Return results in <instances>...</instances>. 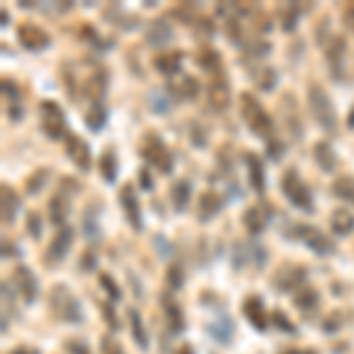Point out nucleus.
Returning <instances> with one entry per match:
<instances>
[{"mask_svg":"<svg viewBox=\"0 0 354 354\" xmlns=\"http://www.w3.org/2000/svg\"><path fill=\"white\" fill-rule=\"evenodd\" d=\"M307 104H310V111L314 116V121L322 125V130L326 133H335L338 130V116H335V106L330 102V97L322 85H310L307 88Z\"/></svg>","mask_w":354,"mask_h":354,"instance_id":"1","label":"nucleus"},{"mask_svg":"<svg viewBox=\"0 0 354 354\" xmlns=\"http://www.w3.org/2000/svg\"><path fill=\"white\" fill-rule=\"evenodd\" d=\"M241 116H243L245 125H248L255 135L265 137V140H272V135H274L272 116L265 111V106H262L250 93L241 95Z\"/></svg>","mask_w":354,"mask_h":354,"instance_id":"2","label":"nucleus"},{"mask_svg":"<svg viewBox=\"0 0 354 354\" xmlns=\"http://www.w3.org/2000/svg\"><path fill=\"white\" fill-rule=\"evenodd\" d=\"M50 310H53L55 317L64 324H81L83 322L81 302H78V298L64 286V283H57L53 288V293H50Z\"/></svg>","mask_w":354,"mask_h":354,"instance_id":"3","label":"nucleus"},{"mask_svg":"<svg viewBox=\"0 0 354 354\" xmlns=\"http://www.w3.org/2000/svg\"><path fill=\"white\" fill-rule=\"evenodd\" d=\"M281 192L295 208L305 210V213H314L312 192H310V187L302 182L298 170H286V175H283V180H281Z\"/></svg>","mask_w":354,"mask_h":354,"instance_id":"4","label":"nucleus"},{"mask_svg":"<svg viewBox=\"0 0 354 354\" xmlns=\"http://www.w3.org/2000/svg\"><path fill=\"white\" fill-rule=\"evenodd\" d=\"M140 151H142V156H145L153 168L161 170V173L168 175L170 170H173V153L168 151V147H165V142L161 137H156V133H149L142 140Z\"/></svg>","mask_w":354,"mask_h":354,"instance_id":"5","label":"nucleus"},{"mask_svg":"<svg viewBox=\"0 0 354 354\" xmlns=\"http://www.w3.org/2000/svg\"><path fill=\"white\" fill-rule=\"evenodd\" d=\"M41 128L50 140H62L66 135L64 111H62V106L57 102H41Z\"/></svg>","mask_w":354,"mask_h":354,"instance_id":"6","label":"nucleus"},{"mask_svg":"<svg viewBox=\"0 0 354 354\" xmlns=\"http://www.w3.org/2000/svg\"><path fill=\"white\" fill-rule=\"evenodd\" d=\"M295 239H300V241L307 243V248L314 250L317 255H330L335 250L333 241L324 234L322 230H317V227H310V225H298V230L293 234Z\"/></svg>","mask_w":354,"mask_h":354,"instance_id":"7","label":"nucleus"},{"mask_svg":"<svg viewBox=\"0 0 354 354\" xmlns=\"http://www.w3.org/2000/svg\"><path fill=\"white\" fill-rule=\"evenodd\" d=\"M305 281H307V272L302 267H290V265H283L272 279V283L281 293H295V290L305 286Z\"/></svg>","mask_w":354,"mask_h":354,"instance_id":"8","label":"nucleus"},{"mask_svg":"<svg viewBox=\"0 0 354 354\" xmlns=\"http://www.w3.org/2000/svg\"><path fill=\"white\" fill-rule=\"evenodd\" d=\"M12 286L17 288V293L21 295V300L26 302V305H31V302H36L38 298V279L36 274H33L28 267L19 265L15 267V274H12Z\"/></svg>","mask_w":354,"mask_h":354,"instance_id":"9","label":"nucleus"},{"mask_svg":"<svg viewBox=\"0 0 354 354\" xmlns=\"http://www.w3.org/2000/svg\"><path fill=\"white\" fill-rule=\"evenodd\" d=\"M267 262V253L260 243H236L234 245V270H243L245 265L262 267Z\"/></svg>","mask_w":354,"mask_h":354,"instance_id":"10","label":"nucleus"},{"mask_svg":"<svg viewBox=\"0 0 354 354\" xmlns=\"http://www.w3.org/2000/svg\"><path fill=\"white\" fill-rule=\"evenodd\" d=\"M173 38H175V28L168 19H163V17L153 19L145 31V43L149 45V48H165V45L173 43Z\"/></svg>","mask_w":354,"mask_h":354,"instance_id":"11","label":"nucleus"},{"mask_svg":"<svg viewBox=\"0 0 354 354\" xmlns=\"http://www.w3.org/2000/svg\"><path fill=\"white\" fill-rule=\"evenodd\" d=\"M208 102L215 111H225L232 104V88L222 73H215L208 83Z\"/></svg>","mask_w":354,"mask_h":354,"instance_id":"12","label":"nucleus"},{"mask_svg":"<svg viewBox=\"0 0 354 354\" xmlns=\"http://www.w3.org/2000/svg\"><path fill=\"white\" fill-rule=\"evenodd\" d=\"M118 201L123 205V213H125V220L130 222L133 232H142V208H140V201H137V194L133 189V185H123L121 194H118Z\"/></svg>","mask_w":354,"mask_h":354,"instance_id":"13","label":"nucleus"},{"mask_svg":"<svg viewBox=\"0 0 354 354\" xmlns=\"http://www.w3.org/2000/svg\"><path fill=\"white\" fill-rule=\"evenodd\" d=\"M345 55H347L345 38H340V36L328 38L326 62H328V68H330V73H333L335 81H342V73H345Z\"/></svg>","mask_w":354,"mask_h":354,"instance_id":"14","label":"nucleus"},{"mask_svg":"<svg viewBox=\"0 0 354 354\" xmlns=\"http://www.w3.org/2000/svg\"><path fill=\"white\" fill-rule=\"evenodd\" d=\"M66 156L71 158V163L76 165L81 173H88L93 165V156H90V147L85 145L78 135H66Z\"/></svg>","mask_w":354,"mask_h":354,"instance_id":"15","label":"nucleus"},{"mask_svg":"<svg viewBox=\"0 0 354 354\" xmlns=\"http://www.w3.org/2000/svg\"><path fill=\"white\" fill-rule=\"evenodd\" d=\"M17 38H19V43L24 45L26 50H31V53H41V50H45L50 45V36L36 24H21L17 28Z\"/></svg>","mask_w":354,"mask_h":354,"instance_id":"16","label":"nucleus"},{"mask_svg":"<svg viewBox=\"0 0 354 354\" xmlns=\"http://www.w3.org/2000/svg\"><path fill=\"white\" fill-rule=\"evenodd\" d=\"M168 93L173 95L175 100L192 102L198 97V81L194 76H189V73H177L175 78H170Z\"/></svg>","mask_w":354,"mask_h":354,"instance_id":"17","label":"nucleus"},{"mask_svg":"<svg viewBox=\"0 0 354 354\" xmlns=\"http://www.w3.org/2000/svg\"><path fill=\"white\" fill-rule=\"evenodd\" d=\"M71 243H73V230L68 225L59 227L55 234V239H53V243H50V248H48V258L53 262L64 260L68 248H71Z\"/></svg>","mask_w":354,"mask_h":354,"instance_id":"18","label":"nucleus"},{"mask_svg":"<svg viewBox=\"0 0 354 354\" xmlns=\"http://www.w3.org/2000/svg\"><path fill=\"white\" fill-rule=\"evenodd\" d=\"M243 314H245V319L253 324V328H258V330H265L267 324H270V317H267V312H265V305H262V300L258 298V295L245 298Z\"/></svg>","mask_w":354,"mask_h":354,"instance_id":"19","label":"nucleus"},{"mask_svg":"<svg viewBox=\"0 0 354 354\" xmlns=\"http://www.w3.org/2000/svg\"><path fill=\"white\" fill-rule=\"evenodd\" d=\"M0 208H3V225L5 227L12 225L17 220V213L21 210V201L12 187L3 185V192H0Z\"/></svg>","mask_w":354,"mask_h":354,"instance_id":"20","label":"nucleus"},{"mask_svg":"<svg viewBox=\"0 0 354 354\" xmlns=\"http://www.w3.org/2000/svg\"><path fill=\"white\" fill-rule=\"evenodd\" d=\"M222 203H225V201H222V196L218 192H203L201 198H198V208H196L198 220L208 222V220H213L215 215H220Z\"/></svg>","mask_w":354,"mask_h":354,"instance_id":"21","label":"nucleus"},{"mask_svg":"<svg viewBox=\"0 0 354 354\" xmlns=\"http://www.w3.org/2000/svg\"><path fill=\"white\" fill-rule=\"evenodd\" d=\"M270 218H272V213L267 210V205H253V208H248L243 213V227L250 234H260L267 227Z\"/></svg>","mask_w":354,"mask_h":354,"instance_id":"22","label":"nucleus"},{"mask_svg":"<svg viewBox=\"0 0 354 354\" xmlns=\"http://www.w3.org/2000/svg\"><path fill=\"white\" fill-rule=\"evenodd\" d=\"M208 335L215 342H220V345H230V342L234 340V324H232V319L227 317V314H222V317L213 319V322L208 324Z\"/></svg>","mask_w":354,"mask_h":354,"instance_id":"23","label":"nucleus"},{"mask_svg":"<svg viewBox=\"0 0 354 354\" xmlns=\"http://www.w3.org/2000/svg\"><path fill=\"white\" fill-rule=\"evenodd\" d=\"M293 298H295V307H298L300 312H305V314L317 312L319 310V300H322V298H319V290L307 286V283L300 290H295Z\"/></svg>","mask_w":354,"mask_h":354,"instance_id":"24","label":"nucleus"},{"mask_svg":"<svg viewBox=\"0 0 354 354\" xmlns=\"http://www.w3.org/2000/svg\"><path fill=\"white\" fill-rule=\"evenodd\" d=\"M330 230L338 236H350L354 232V213L347 208H338L333 215H330Z\"/></svg>","mask_w":354,"mask_h":354,"instance_id":"25","label":"nucleus"},{"mask_svg":"<svg viewBox=\"0 0 354 354\" xmlns=\"http://www.w3.org/2000/svg\"><path fill=\"white\" fill-rule=\"evenodd\" d=\"M245 165H248V180H250V187L255 192L262 194L265 192V168H262V161L255 153H245Z\"/></svg>","mask_w":354,"mask_h":354,"instance_id":"26","label":"nucleus"},{"mask_svg":"<svg viewBox=\"0 0 354 354\" xmlns=\"http://www.w3.org/2000/svg\"><path fill=\"white\" fill-rule=\"evenodd\" d=\"M314 161H317V165L324 173H330V170H335V165H338L335 151L328 142H317V145H314Z\"/></svg>","mask_w":354,"mask_h":354,"instance_id":"27","label":"nucleus"},{"mask_svg":"<svg viewBox=\"0 0 354 354\" xmlns=\"http://www.w3.org/2000/svg\"><path fill=\"white\" fill-rule=\"evenodd\" d=\"M153 68L165 73V76H177L182 68V53H163L153 59Z\"/></svg>","mask_w":354,"mask_h":354,"instance_id":"28","label":"nucleus"},{"mask_svg":"<svg viewBox=\"0 0 354 354\" xmlns=\"http://www.w3.org/2000/svg\"><path fill=\"white\" fill-rule=\"evenodd\" d=\"M189 198H192V185L187 180H180L170 187V201H173V208L177 213H185L187 205H189Z\"/></svg>","mask_w":354,"mask_h":354,"instance_id":"29","label":"nucleus"},{"mask_svg":"<svg viewBox=\"0 0 354 354\" xmlns=\"http://www.w3.org/2000/svg\"><path fill=\"white\" fill-rule=\"evenodd\" d=\"M100 175L102 180L106 182V185H113L116 182V175H118V156L113 149H106L104 153H102L100 158Z\"/></svg>","mask_w":354,"mask_h":354,"instance_id":"30","label":"nucleus"},{"mask_svg":"<svg viewBox=\"0 0 354 354\" xmlns=\"http://www.w3.org/2000/svg\"><path fill=\"white\" fill-rule=\"evenodd\" d=\"M128 319H130V330H133V340L140 350H147L149 347V338H147V328L145 322H142L140 312L137 310H128Z\"/></svg>","mask_w":354,"mask_h":354,"instance_id":"31","label":"nucleus"},{"mask_svg":"<svg viewBox=\"0 0 354 354\" xmlns=\"http://www.w3.org/2000/svg\"><path fill=\"white\" fill-rule=\"evenodd\" d=\"M104 90H106V71H95L93 76L85 81V95L93 100V104L100 102V97L104 95Z\"/></svg>","mask_w":354,"mask_h":354,"instance_id":"32","label":"nucleus"},{"mask_svg":"<svg viewBox=\"0 0 354 354\" xmlns=\"http://www.w3.org/2000/svg\"><path fill=\"white\" fill-rule=\"evenodd\" d=\"M163 312H165V319H168V324H170V330H173V333H182V330H185V317H182L180 305L173 300H165Z\"/></svg>","mask_w":354,"mask_h":354,"instance_id":"33","label":"nucleus"},{"mask_svg":"<svg viewBox=\"0 0 354 354\" xmlns=\"http://www.w3.org/2000/svg\"><path fill=\"white\" fill-rule=\"evenodd\" d=\"M68 215V201L64 198V194H57V196H53V201H50V220L55 222V225L64 227V220Z\"/></svg>","mask_w":354,"mask_h":354,"instance_id":"34","label":"nucleus"},{"mask_svg":"<svg viewBox=\"0 0 354 354\" xmlns=\"http://www.w3.org/2000/svg\"><path fill=\"white\" fill-rule=\"evenodd\" d=\"M83 234L88 241H100L102 232H100V218H97V210L90 208L83 215Z\"/></svg>","mask_w":354,"mask_h":354,"instance_id":"35","label":"nucleus"},{"mask_svg":"<svg viewBox=\"0 0 354 354\" xmlns=\"http://www.w3.org/2000/svg\"><path fill=\"white\" fill-rule=\"evenodd\" d=\"M253 81L262 93H270V90H274V85H277V71L272 66H260L253 73Z\"/></svg>","mask_w":354,"mask_h":354,"instance_id":"36","label":"nucleus"},{"mask_svg":"<svg viewBox=\"0 0 354 354\" xmlns=\"http://www.w3.org/2000/svg\"><path fill=\"white\" fill-rule=\"evenodd\" d=\"M106 123V109L104 104H100V102H95L93 106L88 109V113H85V125H88L90 130H102Z\"/></svg>","mask_w":354,"mask_h":354,"instance_id":"37","label":"nucleus"},{"mask_svg":"<svg viewBox=\"0 0 354 354\" xmlns=\"http://www.w3.org/2000/svg\"><path fill=\"white\" fill-rule=\"evenodd\" d=\"M300 5L298 3H288V5H283L281 8V26H283V31H293L295 26H298V19H300Z\"/></svg>","mask_w":354,"mask_h":354,"instance_id":"38","label":"nucleus"},{"mask_svg":"<svg viewBox=\"0 0 354 354\" xmlns=\"http://www.w3.org/2000/svg\"><path fill=\"white\" fill-rule=\"evenodd\" d=\"M333 194L342 201L354 203V177H338L333 182Z\"/></svg>","mask_w":354,"mask_h":354,"instance_id":"39","label":"nucleus"},{"mask_svg":"<svg viewBox=\"0 0 354 354\" xmlns=\"http://www.w3.org/2000/svg\"><path fill=\"white\" fill-rule=\"evenodd\" d=\"M196 64L201 66V68H205V71H218L220 68V53L218 50H210V48H205V50H201V53L196 55Z\"/></svg>","mask_w":354,"mask_h":354,"instance_id":"40","label":"nucleus"},{"mask_svg":"<svg viewBox=\"0 0 354 354\" xmlns=\"http://www.w3.org/2000/svg\"><path fill=\"white\" fill-rule=\"evenodd\" d=\"M48 177H50V170H36L31 177L26 180V192L31 194V196H36V194H41L43 192V187H45V182H48Z\"/></svg>","mask_w":354,"mask_h":354,"instance_id":"41","label":"nucleus"},{"mask_svg":"<svg viewBox=\"0 0 354 354\" xmlns=\"http://www.w3.org/2000/svg\"><path fill=\"white\" fill-rule=\"evenodd\" d=\"M270 55V45L265 41H250L248 45H243V57L245 59H262V57Z\"/></svg>","mask_w":354,"mask_h":354,"instance_id":"42","label":"nucleus"},{"mask_svg":"<svg viewBox=\"0 0 354 354\" xmlns=\"http://www.w3.org/2000/svg\"><path fill=\"white\" fill-rule=\"evenodd\" d=\"M147 102H149V106H151L153 113H168L170 111L168 97H165L163 93H158V90H151L149 97H147Z\"/></svg>","mask_w":354,"mask_h":354,"instance_id":"43","label":"nucleus"},{"mask_svg":"<svg viewBox=\"0 0 354 354\" xmlns=\"http://www.w3.org/2000/svg\"><path fill=\"white\" fill-rule=\"evenodd\" d=\"M165 283L173 290H180L185 286V270L180 265H170L168 272H165Z\"/></svg>","mask_w":354,"mask_h":354,"instance_id":"44","label":"nucleus"},{"mask_svg":"<svg viewBox=\"0 0 354 354\" xmlns=\"http://www.w3.org/2000/svg\"><path fill=\"white\" fill-rule=\"evenodd\" d=\"M26 230L31 234V239H41L43 236V220L38 213H28L26 215Z\"/></svg>","mask_w":354,"mask_h":354,"instance_id":"45","label":"nucleus"},{"mask_svg":"<svg viewBox=\"0 0 354 354\" xmlns=\"http://www.w3.org/2000/svg\"><path fill=\"white\" fill-rule=\"evenodd\" d=\"M100 283H102V288L106 290V293H109V298L111 300H121V288H118V283L113 281V279L109 277V274H102L100 277Z\"/></svg>","mask_w":354,"mask_h":354,"instance_id":"46","label":"nucleus"},{"mask_svg":"<svg viewBox=\"0 0 354 354\" xmlns=\"http://www.w3.org/2000/svg\"><path fill=\"white\" fill-rule=\"evenodd\" d=\"M3 95H5V100L10 102L8 106L19 104V90H17V85L10 81V78H3Z\"/></svg>","mask_w":354,"mask_h":354,"instance_id":"47","label":"nucleus"},{"mask_svg":"<svg viewBox=\"0 0 354 354\" xmlns=\"http://www.w3.org/2000/svg\"><path fill=\"white\" fill-rule=\"evenodd\" d=\"M283 151H286V147H283L281 142L277 140V137H274V140H267V153H270V158H272L274 163L281 161V158H283Z\"/></svg>","mask_w":354,"mask_h":354,"instance_id":"48","label":"nucleus"},{"mask_svg":"<svg viewBox=\"0 0 354 354\" xmlns=\"http://www.w3.org/2000/svg\"><path fill=\"white\" fill-rule=\"evenodd\" d=\"M270 319H272V324H274V326H277V328L286 330V333H295V326L288 322V317H286V314H283V312H274Z\"/></svg>","mask_w":354,"mask_h":354,"instance_id":"49","label":"nucleus"},{"mask_svg":"<svg viewBox=\"0 0 354 354\" xmlns=\"http://www.w3.org/2000/svg\"><path fill=\"white\" fill-rule=\"evenodd\" d=\"M192 142H194V147H205V142H208L205 130L201 128V125H196V123L192 125Z\"/></svg>","mask_w":354,"mask_h":354,"instance_id":"50","label":"nucleus"},{"mask_svg":"<svg viewBox=\"0 0 354 354\" xmlns=\"http://www.w3.org/2000/svg\"><path fill=\"white\" fill-rule=\"evenodd\" d=\"M81 267H83L85 272H93L95 267H97V258H95L93 250H85V253H83V258H81Z\"/></svg>","mask_w":354,"mask_h":354,"instance_id":"51","label":"nucleus"},{"mask_svg":"<svg viewBox=\"0 0 354 354\" xmlns=\"http://www.w3.org/2000/svg\"><path fill=\"white\" fill-rule=\"evenodd\" d=\"M102 314H106V319H109V326L116 330L118 328V322H116V314H113L111 302H104V305H102Z\"/></svg>","mask_w":354,"mask_h":354,"instance_id":"52","label":"nucleus"},{"mask_svg":"<svg viewBox=\"0 0 354 354\" xmlns=\"http://www.w3.org/2000/svg\"><path fill=\"white\" fill-rule=\"evenodd\" d=\"M66 350L71 352V354H90V352H88V347H85L83 342H78V340H68Z\"/></svg>","mask_w":354,"mask_h":354,"instance_id":"53","label":"nucleus"},{"mask_svg":"<svg viewBox=\"0 0 354 354\" xmlns=\"http://www.w3.org/2000/svg\"><path fill=\"white\" fill-rule=\"evenodd\" d=\"M102 352L104 354H123L121 350H118V345L113 340H109V338H104L102 340Z\"/></svg>","mask_w":354,"mask_h":354,"instance_id":"54","label":"nucleus"},{"mask_svg":"<svg viewBox=\"0 0 354 354\" xmlns=\"http://www.w3.org/2000/svg\"><path fill=\"white\" fill-rule=\"evenodd\" d=\"M140 185L145 187L147 192H151V189H153V182H151L149 170H140Z\"/></svg>","mask_w":354,"mask_h":354,"instance_id":"55","label":"nucleus"},{"mask_svg":"<svg viewBox=\"0 0 354 354\" xmlns=\"http://www.w3.org/2000/svg\"><path fill=\"white\" fill-rule=\"evenodd\" d=\"M15 255H19L17 245L10 243V241H3V258H15Z\"/></svg>","mask_w":354,"mask_h":354,"instance_id":"56","label":"nucleus"},{"mask_svg":"<svg viewBox=\"0 0 354 354\" xmlns=\"http://www.w3.org/2000/svg\"><path fill=\"white\" fill-rule=\"evenodd\" d=\"M10 354H41L36 350V347H28V345H19V347H15Z\"/></svg>","mask_w":354,"mask_h":354,"instance_id":"57","label":"nucleus"},{"mask_svg":"<svg viewBox=\"0 0 354 354\" xmlns=\"http://www.w3.org/2000/svg\"><path fill=\"white\" fill-rule=\"evenodd\" d=\"M345 19H347V26L354 28V5H352L350 10H345Z\"/></svg>","mask_w":354,"mask_h":354,"instance_id":"58","label":"nucleus"},{"mask_svg":"<svg viewBox=\"0 0 354 354\" xmlns=\"http://www.w3.org/2000/svg\"><path fill=\"white\" fill-rule=\"evenodd\" d=\"M281 354H317V352H314V350H286Z\"/></svg>","mask_w":354,"mask_h":354,"instance_id":"59","label":"nucleus"},{"mask_svg":"<svg viewBox=\"0 0 354 354\" xmlns=\"http://www.w3.org/2000/svg\"><path fill=\"white\" fill-rule=\"evenodd\" d=\"M0 19H3V21H0V24L8 26V19H10V17H8V10H3V12H0Z\"/></svg>","mask_w":354,"mask_h":354,"instance_id":"60","label":"nucleus"},{"mask_svg":"<svg viewBox=\"0 0 354 354\" xmlns=\"http://www.w3.org/2000/svg\"><path fill=\"white\" fill-rule=\"evenodd\" d=\"M180 354H194V347H192V345H185V347L180 350Z\"/></svg>","mask_w":354,"mask_h":354,"instance_id":"61","label":"nucleus"},{"mask_svg":"<svg viewBox=\"0 0 354 354\" xmlns=\"http://www.w3.org/2000/svg\"><path fill=\"white\" fill-rule=\"evenodd\" d=\"M347 125H350V128H354V109L350 113V118H347Z\"/></svg>","mask_w":354,"mask_h":354,"instance_id":"62","label":"nucleus"}]
</instances>
